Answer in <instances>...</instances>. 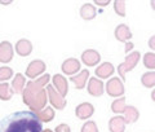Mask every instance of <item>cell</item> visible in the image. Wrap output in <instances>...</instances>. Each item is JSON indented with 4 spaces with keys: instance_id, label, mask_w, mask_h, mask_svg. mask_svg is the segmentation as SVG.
Listing matches in <instances>:
<instances>
[{
    "instance_id": "1",
    "label": "cell",
    "mask_w": 155,
    "mask_h": 132,
    "mask_svg": "<svg viewBox=\"0 0 155 132\" xmlns=\"http://www.w3.org/2000/svg\"><path fill=\"white\" fill-rule=\"evenodd\" d=\"M0 132H43V123L34 111H16L0 120Z\"/></svg>"
},
{
    "instance_id": "2",
    "label": "cell",
    "mask_w": 155,
    "mask_h": 132,
    "mask_svg": "<svg viewBox=\"0 0 155 132\" xmlns=\"http://www.w3.org/2000/svg\"><path fill=\"white\" fill-rule=\"evenodd\" d=\"M21 95H22L23 104L30 107V111L38 113V111H40L47 106L48 95H47L45 88L39 90V88H34L26 83V87Z\"/></svg>"
},
{
    "instance_id": "3",
    "label": "cell",
    "mask_w": 155,
    "mask_h": 132,
    "mask_svg": "<svg viewBox=\"0 0 155 132\" xmlns=\"http://www.w3.org/2000/svg\"><path fill=\"white\" fill-rule=\"evenodd\" d=\"M141 58V55H140L138 51H133V52H129L127 56H125V60L124 62H122L120 65L118 66V73H119V76L123 82L125 80V76H127V73L132 71Z\"/></svg>"
},
{
    "instance_id": "4",
    "label": "cell",
    "mask_w": 155,
    "mask_h": 132,
    "mask_svg": "<svg viewBox=\"0 0 155 132\" xmlns=\"http://www.w3.org/2000/svg\"><path fill=\"white\" fill-rule=\"evenodd\" d=\"M106 93L111 97H122L125 93V88H124V83L122 79H119L118 76L111 78V79L106 83Z\"/></svg>"
},
{
    "instance_id": "5",
    "label": "cell",
    "mask_w": 155,
    "mask_h": 132,
    "mask_svg": "<svg viewBox=\"0 0 155 132\" xmlns=\"http://www.w3.org/2000/svg\"><path fill=\"white\" fill-rule=\"evenodd\" d=\"M47 70V63L41 60H34L28 63V66L26 67V76L28 79H38V76L43 75Z\"/></svg>"
},
{
    "instance_id": "6",
    "label": "cell",
    "mask_w": 155,
    "mask_h": 132,
    "mask_svg": "<svg viewBox=\"0 0 155 132\" xmlns=\"http://www.w3.org/2000/svg\"><path fill=\"white\" fill-rule=\"evenodd\" d=\"M47 95H48V100H49L52 107H54L57 110H64L66 107V100L64 96H61L58 92L53 88L52 84H48L47 86Z\"/></svg>"
},
{
    "instance_id": "7",
    "label": "cell",
    "mask_w": 155,
    "mask_h": 132,
    "mask_svg": "<svg viewBox=\"0 0 155 132\" xmlns=\"http://www.w3.org/2000/svg\"><path fill=\"white\" fill-rule=\"evenodd\" d=\"M52 86L53 88L60 93L61 96H66L67 92H69V82H67L66 78L62 75V74H56L53 75L52 78Z\"/></svg>"
},
{
    "instance_id": "8",
    "label": "cell",
    "mask_w": 155,
    "mask_h": 132,
    "mask_svg": "<svg viewBox=\"0 0 155 132\" xmlns=\"http://www.w3.org/2000/svg\"><path fill=\"white\" fill-rule=\"evenodd\" d=\"M61 70L65 75H70V76L75 75L78 71H80V61L78 60V58H74V57L67 58V60H65L62 62Z\"/></svg>"
},
{
    "instance_id": "9",
    "label": "cell",
    "mask_w": 155,
    "mask_h": 132,
    "mask_svg": "<svg viewBox=\"0 0 155 132\" xmlns=\"http://www.w3.org/2000/svg\"><path fill=\"white\" fill-rule=\"evenodd\" d=\"M94 114V106L91 102H81L75 107V115L78 119L85 120Z\"/></svg>"
},
{
    "instance_id": "10",
    "label": "cell",
    "mask_w": 155,
    "mask_h": 132,
    "mask_svg": "<svg viewBox=\"0 0 155 132\" xmlns=\"http://www.w3.org/2000/svg\"><path fill=\"white\" fill-rule=\"evenodd\" d=\"M88 93L91 96H93V97H100V96H102L104 95V92H105V86H104V82L98 79V78H91V79L88 80Z\"/></svg>"
},
{
    "instance_id": "11",
    "label": "cell",
    "mask_w": 155,
    "mask_h": 132,
    "mask_svg": "<svg viewBox=\"0 0 155 132\" xmlns=\"http://www.w3.org/2000/svg\"><path fill=\"white\" fill-rule=\"evenodd\" d=\"M14 56V48L11 42H2L0 43V62L9 63L13 60Z\"/></svg>"
},
{
    "instance_id": "12",
    "label": "cell",
    "mask_w": 155,
    "mask_h": 132,
    "mask_svg": "<svg viewBox=\"0 0 155 132\" xmlns=\"http://www.w3.org/2000/svg\"><path fill=\"white\" fill-rule=\"evenodd\" d=\"M81 62L87 65L88 67L91 66H96L98 65L100 61H101V55L96 49H87L81 53Z\"/></svg>"
},
{
    "instance_id": "13",
    "label": "cell",
    "mask_w": 155,
    "mask_h": 132,
    "mask_svg": "<svg viewBox=\"0 0 155 132\" xmlns=\"http://www.w3.org/2000/svg\"><path fill=\"white\" fill-rule=\"evenodd\" d=\"M114 35L116 40H119L122 43H128L132 39V31H130L129 26H127L125 23H120V25L115 27Z\"/></svg>"
},
{
    "instance_id": "14",
    "label": "cell",
    "mask_w": 155,
    "mask_h": 132,
    "mask_svg": "<svg viewBox=\"0 0 155 132\" xmlns=\"http://www.w3.org/2000/svg\"><path fill=\"white\" fill-rule=\"evenodd\" d=\"M16 53L21 57H27L32 52V43L28 39H19L16 43Z\"/></svg>"
},
{
    "instance_id": "15",
    "label": "cell",
    "mask_w": 155,
    "mask_h": 132,
    "mask_svg": "<svg viewBox=\"0 0 155 132\" xmlns=\"http://www.w3.org/2000/svg\"><path fill=\"white\" fill-rule=\"evenodd\" d=\"M114 71H115V67L111 62L101 63V65L94 70L96 78H98V79H107L109 76H111L114 74Z\"/></svg>"
},
{
    "instance_id": "16",
    "label": "cell",
    "mask_w": 155,
    "mask_h": 132,
    "mask_svg": "<svg viewBox=\"0 0 155 132\" xmlns=\"http://www.w3.org/2000/svg\"><path fill=\"white\" fill-rule=\"evenodd\" d=\"M26 87V78L23 74H21V73H17L16 76L13 78V80L11 83V88L13 91V93L16 95H21L23 90H25Z\"/></svg>"
},
{
    "instance_id": "17",
    "label": "cell",
    "mask_w": 155,
    "mask_h": 132,
    "mask_svg": "<svg viewBox=\"0 0 155 132\" xmlns=\"http://www.w3.org/2000/svg\"><path fill=\"white\" fill-rule=\"evenodd\" d=\"M88 78H89V71L81 70L80 73H78V75H72L70 78V82L74 83V86L78 90H84L87 86V82H88Z\"/></svg>"
},
{
    "instance_id": "18",
    "label": "cell",
    "mask_w": 155,
    "mask_h": 132,
    "mask_svg": "<svg viewBox=\"0 0 155 132\" xmlns=\"http://www.w3.org/2000/svg\"><path fill=\"white\" fill-rule=\"evenodd\" d=\"M109 131L110 132H124L125 131V120L122 115H115L109 120Z\"/></svg>"
},
{
    "instance_id": "19",
    "label": "cell",
    "mask_w": 155,
    "mask_h": 132,
    "mask_svg": "<svg viewBox=\"0 0 155 132\" xmlns=\"http://www.w3.org/2000/svg\"><path fill=\"white\" fill-rule=\"evenodd\" d=\"M123 118L125 120V124H132L136 123L140 118V111L136 106H127L123 113Z\"/></svg>"
},
{
    "instance_id": "20",
    "label": "cell",
    "mask_w": 155,
    "mask_h": 132,
    "mask_svg": "<svg viewBox=\"0 0 155 132\" xmlns=\"http://www.w3.org/2000/svg\"><path fill=\"white\" fill-rule=\"evenodd\" d=\"M96 16H97V11H96L93 4L85 3V4L81 5V8H80V17L83 19H85V21H92Z\"/></svg>"
},
{
    "instance_id": "21",
    "label": "cell",
    "mask_w": 155,
    "mask_h": 132,
    "mask_svg": "<svg viewBox=\"0 0 155 132\" xmlns=\"http://www.w3.org/2000/svg\"><path fill=\"white\" fill-rule=\"evenodd\" d=\"M36 115H38V118L40 119L41 123H48V122H51V120L54 119L56 113H54V109H53L52 106H45L44 109H41L40 111H38Z\"/></svg>"
},
{
    "instance_id": "22",
    "label": "cell",
    "mask_w": 155,
    "mask_h": 132,
    "mask_svg": "<svg viewBox=\"0 0 155 132\" xmlns=\"http://www.w3.org/2000/svg\"><path fill=\"white\" fill-rule=\"evenodd\" d=\"M125 107H127V104H125V97L122 96V97H118L116 100H114L113 102H111V110H113V113L115 114H123Z\"/></svg>"
},
{
    "instance_id": "23",
    "label": "cell",
    "mask_w": 155,
    "mask_h": 132,
    "mask_svg": "<svg viewBox=\"0 0 155 132\" xmlns=\"http://www.w3.org/2000/svg\"><path fill=\"white\" fill-rule=\"evenodd\" d=\"M49 82H51V75L47 73V74H43L40 78H38L36 80H30V82H27V84L31 86V87H34V88H39V90H41V88H45Z\"/></svg>"
},
{
    "instance_id": "24",
    "label": "cell",
    "mask_w": 155,
    "mask_h": 132,
    "mask_svg": "<svg viewBox=\"0 0 155 132\" xmlns=\"http://www.w3.org/2000/svg\"><path fill=\"white\" fill-rule=\"evenodd\" d=\"M13 91L11 88V84H8L7 82L0 83V100L2 101H9L13 97Z\"/></svg>"
},
{
    "instance_id": "25",
    "label": "cell",
    "mask_w": 155,
    "mask_h": 132,
    "mask_svg": "<svg viewBox=\"0 0 155 132\" xmlns=\"http://www.w3.org/2000/svg\"><path fill=\"white\" fill-rule=\"evenodd\" d=\"M141 83L143 87L146 88H151L155 86V71H147L142 74L141 76Z\"/></svg>"
},
{
    "instance_id": "26",
    "label": "cell",
    "mask_w": 155,
    "mask_h": 132,
    "mask_svg": "<svg viewBox=\"0 0 155 132\" xmlns=\"http://www.w3.org/2000/svg\"><path fill=\"white\" fill-rule=\"evenodd\" d=\"M143 66L149 70H155V53L153 52H147L143 55Z\"/></svg>"
},
{
    "instance_id": "27",
    "label": "cell",
    "mask_w": 155,
    "mask_h": 132,
    "mask_svg": "<svg viewBox=\"0 0 155 132\" xmlns=\"http://www.w3.org/2000/svg\"><path fill=\"white\" fill-rule=\"evenodd\" d=\"M13 78V70L9 66H0V83H4Z\"/></svg>"
},
{
    "instance_id": "28",
    "label": "cell",
    "mask_w": 155,
    "mask_h": 132,
    "mask_svg": "<svg viewBox=\"0 0 155 132\" xmlns=\"http://www.w3.org/2000/svg\"><path fill=\"white\" fill-rule=\"evenodd\" d=\"M125 4L127 3L124 0H115L114 2V11L119 17H125V14H127V12H125Z\"/></svg>"
},
{
    "instance_id": "29",
    "label": "cell",
    "mask_w": 155,
    "mask_h": 132,
    "mask_svg": "<svg viewBox=\"0 0 155 132\" xmlns=\"http://www.w3.org/2000/svg\"><path fill=\"white\" fill-rule=\"evenodd\" d=\"M80 132H98V127H97L96 122H93V120H88L87 123L83 124V127H81Z\"/></svg>"
},
{
    "instance_id": "30",
    "label": "cell",
    "mask_w": 155,
    "mask_h": 132,
    "mask_svg": "<svg viewBox=\"0 0 155 132\" xmlns=\"http://www.w3.org/2000/svg\"><path fill=\"white\" fill-rule=\"evenodd\" d=\"M54 132H71V128H70V126H69V124L61 123V124H58V126L56 127Z\"/></svg>"
},
{
    "instance_id": "31",
    "label": "cell",
    "mask_w": 155,
    "mask_h": 132,
    "mask_svg": "<svg viewBox=\"0 0 155 132\" xmlns=\"http://www.w3.org/2000/svg\"><path fill=\"white\" fill-rule=\"evenodd\" d=\"M94 4L96 5H100V7H106L110 4V0H105V2H102V0H94Z\"/></svg>"
},
{
    "instance_id": "32",
    "label": "cell",
    "mask_w": 155,
    "mask_h": 132,
    "mask_svg": "<svg viewBox=\"0 0 155 132\" xmlns=\"http://www.w3.org/2000/svg\"><path fill=\"white\" fill-rule=\"evenodd\" d=\"M149 47H150V49H153V51H155V35H153L151 38L149 39Z\"/></svg>"
},
{
    "instance_id": "33",
    "label": "cell",
    "mask_w": 155,
    "mask_h": 132,
    "mask_svg": "<svg viewBox=\"0 0 155 132\" xmlns=\"http://www.w3.org/2000/svg\"><path fill=\"white\" fill-rule=\"evenodd\" d=\"M133 49V43L132 42H128V43H125V53H129V51H132Z\"/></svg>"
},
{
    "instance_id": "34",
    "label": "cell",
    "mask_w": 155,
    "mask_h": 132,
    "mask_svg": "<svg viewBox=\"0 0 155 132\" xmlns=\"http://www.w3.org/2000/svg\"><path fill=\"white\" fill-rule=\"evenodd\" d=\"M150 5H151V8L155 11V0H151V2H150Z\"/></svg>"
},
{
    "instance_id": "35",
    "label": "cell",
    "mask_w": 155,
    "mask_h": 132,
    "mask_svg": "<svg viewBox=\"0 0 155 132\" xmlns=\"http://www.w3.org/2000/svg\"><path fill=\"white\" fill-rule=\"evenodd\" d=\"M151 100H153V101L155 102V90H154V91L151 92Z\"/></svg>"
},
{
    "instance_id": "36",
    "label": "cell",
    "mask_w": 155,
    "mask_h": 132,
    "mask_svg": "<svg viewBox=\"0 0 155 132\" xmlns=\"http://www.w3.org/2000/svg\"><path fill=\"white\" fill-rule=\"evenodd\" d=\"M0 4H3V5H8V4H11V2H0Z\"/></svg>"
},
{
    "instance_id": "37",
    "label": "cell",
    "mask_w": 155,
    "mask_h": 132,
    "mask_svg": "<svg viewBox=\"0 0 155 132\" xmlns=\"http://www.w3.org/2000/svg\"><path fill=\"white\" fill-rule=\"evenodd\" d=\"M43 132H53V131L49 130V128H47V130H43Z\"/></svg>"
}]
</instances>
